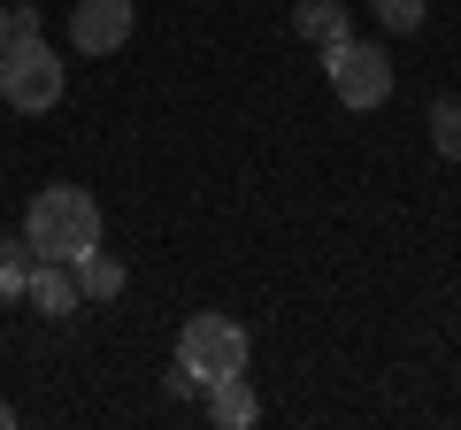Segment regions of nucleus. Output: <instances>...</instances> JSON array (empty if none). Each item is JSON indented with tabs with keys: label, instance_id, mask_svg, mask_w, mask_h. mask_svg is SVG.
<instances>
[{
	"label": "nucleus",
	"instance_id": "2",
	"mask_svg": "<svg viewBox=\"0 0 461 430\" xmlns=\"http://www.w3.org/2000/svg\"><path fill=\"white\" fill-rule=\"evenodd\" d=\"M0 100L23 108V116H47L62 100V54L47 39H8L0 47Z\"/></svg>",
	"mask_w": 461,
	"mask_h": 430
},
{
	"label": "nucleus",
	"instance_id": "10",
	"mask_svg": "<svg viewBox=\"0 0 461 430\" xmlns=\"http://www.w3.org/2000/svg\"><path fill=\"white\" fill-rule=\"evenodd\" d=\"M32 246H16V238H0V300H23V284H32Z\"/></svg>",
	"mask_w": 461,
	"mask_h": 430
},
{
	"label": "nucleus",
	"instance_id": "12",
	"mask_svg": "<svg viewBox=\"0 0 461 430\" xmlns=\"http://www.w3.org/2000/svg\"><path fill=\"white\" fill-rule=\"evenodd\" d=\"M369 8H377L384 31H423V16H430V0H369Z\"/></svg>",
	"mask_w": 461,
	"mask_h": 430
},
{
	"label": "nucleus",
	"instance_id": "5",
	"mask_svg": "<svg viewBox=\"0 0 461 430\" xmlns=\"http://www.w3.org/2000/svg\"><path fill=\"white\" fill-rule=\"evenodd\" d=\"M69 39L77 54H115L131 39V0H69Z\"/></svg>",
	"mask_w": 461,
	"mask_h": 430
},
{
	"label": "nucleus",
	"instance_id": "6",
	"mask_svg": "<svg viewBox=\"0 0 461 430\" xmlns=\"http://www.w3.org/2000/svg\"><path fill=\"white\" fill-rule=\"evenodd\" d=\"M23 300H32L39 315H54V323H62V315H77V308H85L77 269H69V262H32V284H23Z\"/></svg>",
	"mask_w": 461,
	"mask_h": 430
},
{
	"label": "nucleus",
	"instance_id": "3",
	"mask_svg": "<svg viewBox=\"0 0 461 430\" xmlns=\"http://www.w3.org/2000/svg\"><path fill=\"white\" fill-rule=\"evenodd\" d=\"M177 369L193 384H215V377H239L247 369V331L230 315H193L177 331Z\"/></svg>",
	"mask_w": 461,
	"mask_h": 430
},
{
	"label": "nucleus",
	"instance_id": "11",
	"mask_svg": "<svg viewBox=\"0 0 461 430\" xmlns=\"http://www.w3.org/2000/svg\"><path fill=\"white\" fill-rule=\"evenodd\" d=\"M430 147H438L446 162H461V100H438V108H430Z\"/></svg>",
	"mask_w": 461,
	"mask_h": 430
},
{
	"label": "nucleus",
	"instance_id": "9",
	"mask_svg": "<svg viewBox=\"0 0 461 430\" xmlns=\"http://www.w3.org/2000/svg\"><path fill=\"white\" fill-rule=\"evenodd\" d=\"M69 269H77V292L85 300H115V292H123V262H115V254H77V262H69Z\"/></svg>",
	"mask_w": 461,
	"mask_h": 430
},
{
	"label": "nucleus",
	"instance_id": "1",
	"mask_svg": "<svg viewBox=\"0 0 461 430\" xmlns=\"http://www.w3.org/2000/svg\"><path fill=\"white\" fill-rule=\"evenodd\" d=\"M23 246L39 262H77V254H93L100 246V200L85 184H47L32 200V215H23Z\"/></svg>",
	"mask_w": 461,
	"mask_h": 430
},
{
	"label": "nucleus",
	"instance_id": "14",
	"mask_svg": "<svg viewBox=\"0 0 461 430\" xmlns=\"http://www.w3.org/2000/svg\"><path fill=\"white\" fill-rule=\"evenodd\" d=\"M0 430H16V408H8V399H0Z\"/></svg>",
	"mask_w": 461,
	"mask_h": 430
},
{
	"label": "nucleus",
	"instance_id": "13",
	"mask_svg": "<svg viewBox=\"0 0 461 430\" xmlns=\"http://www.w3.org/2000/svg\"><path fill=\"white\" fill-rule=\"evenodd\" d=\"M8 39H39V8H8Z\"/></svg>",
	"mask_w": 461,
	"mask_h": 430
},
{
	"label": "nucleus",
	"instance_id": "15",
	"mask_svg": "<svg viewBox=\"0 0 461 430\" xmlns=\"http://www.w3.org/2000/svg\"><path fill=\"white\" fill-rule=\"evenodd\" d=\"M0 47H8V0H0Z\"/></svg>",
	"mask_w": 461,
	"mask_h": 430
},
{
	"label": "nucleus",
	"instance_id": "4",
	"mask_svg": "<svg viewBox=\"0 0 461 430\" xmlns=\"http://www.w3.org/2000/svg\"><path fill=\"white\" fill-rule=\"evenodd\" d=\"M323 77L346 108H384L393 100V62H384V47H362V39L323 47Z\"/></svg>",
	"mask_w": 461,
	"mask_h": 430
},
{
	"label": "nucleus",
	"instance_id": "8",
	"mask_svg": "<svg viewBox=\"0 0 461 430\" xmlns=\"http://www.w3.org/2000/svg\"><path fill=\"white\" fill-rule=\"evenodd\" d=\"M293 31L308 39V47H339V39H346V8H339V0H300Z\"/></svg>",
	"mask_w": 461,
	"mask_h": 430
},
{
	"label": "nucleus",
	"instance_id": "7",
	"mask_svg": "<svg viewBox=\"0 0 461 430\" xmlns=\"http://www.w3.org/2000/svg\"><path fill=\"white\" fill-rule=\"evenodd\" d=\"M254 415H262V399H254L247 369H239V377H215V384H208V423H223V430H247Z\"/></svg>",
	"mask_w": 461,
	"mask_h": 430
}]
</instances>
